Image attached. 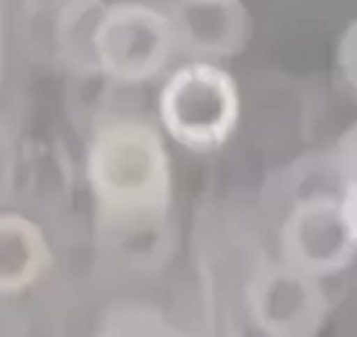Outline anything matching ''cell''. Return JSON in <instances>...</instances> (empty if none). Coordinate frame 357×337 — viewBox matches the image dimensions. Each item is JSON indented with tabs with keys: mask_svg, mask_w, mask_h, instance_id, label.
I'll return each instance as SVG.
<instances>
[{
	"mask_svg": "<svg viewBox=\"0 0 357 337\" xmlns=\"http://www.w3.org/2000/svg\"><path fill=\"white\" fill-rule=\"evenodd\" d=\"M342 52H345V60L340 62L342 65V72L347 75V84H355V60H352V57H355V50H352V47H355V23H350V28H347V33H345V42H342Z\"/></svg>",
	"mask_w": 357,
	"mask_h": 337,
	"instance_id": "obj_12",
	"label": "cell"
},
{
	"mask_svg": "<svg viewBox=\"0 0 357 337\" xmlns=\"http://www.w3.org/2000/svg\"><path fill=\"white\" fill-rule=\"evenodd\" d=\"M97 75L122 87L144 84L162 75L176 52L167 8L144 0L105 3L92 33Z\"/></svg>",
	"mask_w": 357,
	"mask_h": 337,
	"instance_id": "obj_3",
	"label": "cell"
},
{
	"mask_svg": "<svg viewBox=\"0 0 357 337\" xmlns=\"http://www.w3.org/2000/svg\"><path fill=\"white\" fill-rule=\"evenodd\" d=\"M323 281L293 265L263 263L245 283V310L258 332L271 337H312L330 315Z\"/></svg>",
	"mask_w": 357,
	"mask_h": 337,
	"instance_id": "obj_5",
	"label": "cell"
},
{
	"mask_svg": "<svg viewBox=\"0 0 357 337\" xmlns=\"http://www.w3.org/2000/svg\"><path fill=\"white\" fill-rule=\"evenodd\" d=\"M357 189L296 196L278 230L280 260L320 281L340 276L357 256Z\"/></svg>",
	"mask_w": 357,
	"mask_h": 337,
	"instance_id": "obj_4",
	"label": "cell"
},
{
	"mask_svg": "<svg viewBox=\"0 0 357 337\" xmlns=\"http://www.w3.org/2000/svg\"><path fill=\"white\" fill-rule=\"evenodd\" d=\"M52 270V248L30 216L0 211V298L22 295Z\"/></svg>",
	"mask_w": 357,
	"mask_h": 337,
	"instance_id": "obj_7",
	"label": "cell"
},
{
	"mask_svg": "<svg viewBox=\"0 0 357 337\" xmlns=\"http://www.w3.org/2000/svg\"><path fill=\"white\" fill-rule=\"evenodd\" d=\"M22 3H25V8H28L30 13H47V10L55 13L57 8L70 3V0H22Z\"/></svg>",
	"mask_w": 357,
	"mask_h": 337,
	"instance_id": "obj_13",
	"label": "cell"
},
{
	"mask_svg": "<svg viewBox=\"0 0 357 337\" xmlns=\"http://www.w3.org/2000/svg\"><path fill=\"white\" fill-rule=\"evenodd\" d=\"M105 0H70L55 10V47L67 70L79 77H97L92 33Z\"/></svg>",
	"mask_w": 357,
	"mask_h": 337,
	"instance_id": "obj_8",
	"label": "cell"
},
{
	"mask_svg": "<svg viewBox=\"0 0 357 337\" xmlns=\"http://www.w3.org/2000/svg\"><path fill=\"white\" fill-rule=\"evenodd\" d=\"M100 248L132 268H159L169 248L172 157L159 124L139 114L95 122L84 159Z\"/></svg>",
	"mask_w": 357,
	"mask_h": 337,
	"instance_id": "obj_1",
	"label": "cell"
},
{
	"mask_svg": "<svg viewBox=\"0 0 357 337\" xmlns=\"http://www.w3.org/2000/svg\"><path fill=\"white\" fill-rule=\"evenodd\" d=\"M189 3H236V0H189Z\"/></svg>",
	"mask_w": 357,
	"mask_h": 337,
	"instance_id": "obj_14",
	"label": "cell"
},
{
	"mask_svg": "<svg viewBox=\"0 0 357 337\" xmlns=\"http://www.w3.org/2000/svg\"><path fill=\"white\" fill-rule=\"evenodd\" d=\"M17 166L28 171V189L40 194V201H57L62 189H67V164L55 146L33 144Z\"/></svg>",
	"mask_w": 357,
	"mask_h": 337,
	"instance_id": "obj_9",
	"label": "cell"
},
{
	"mask_svg": "<svg viewBox=\"0 0 357 337\" xmlns=\"http://www.w3.org/2000/svg\"><path fill=\"white\" fill-rule=\"evenodd\" d=\"M102 335H172V325L162 315L144 305L112 308L100 325Z\"/></svg>",
	"mask_w": 357,
	"mask_h": 337,
	"instance_id": "obj_10",
	"label": "cell"
},
{
	"mask_svg": "<svg viewBox=\"0 0 357 337\" xmlns=\"http://www.w3.org/2000/svg\"><path fill=\"white\" fill-rule=\"evenodd\" d=\"M17 152L13 149L10 139L0 132V206L10 201V196L17 189Z\"/></svg>",
	"mask_w": 357,
	"mask_h": 337,
	"instance_id": "obj_11",
	"label": "cell"
},
{
	"mask_svg": "<svg viewBox=\"0 0 357 337\" xmlns=\"http://www.w3.org/2000/svg\"><path fill=\"white\" fill-rule=\"evenodd\" d=\"M159 127L194 154L218 152L238 127L241 95L234 75L213 60H189L159 92Z\"/></svg>",
	"mask_w": 357,
	"mask_h": 337,
	"instance_id": "obj_2",
	"label": "cell"
},
{
	"mask_svg": "<svg viewBox=\"0 0 357 337\" xmlns=\"http://www.w3.org/2000/svg\"><path fill=\"white\" fill-rule=\"evenodd\" d=\"M174 23L176 52L191 60H223L243 52L251 38V17L236 3H189L174 0L167 8Z\"/></svg>",
	"mask_w": 357,
	"mask_h": 337,
	"instance_id": "obj_6",
	"label": "cell"
}]
</instances>
